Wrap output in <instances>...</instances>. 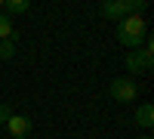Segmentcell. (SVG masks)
Listing matches in <instances>:
<instances>
[{
	"instance_id": "11",
	"label": "cell",
	"mask_w": 154,
	"mask_h": 139,
	"mask_svg": "<svg viewBox=\"0 0 154 139\" xmlns=\"http://www.w3.org/2000/svg\"><path fill=\"white\" fill-rule=\"evenodd\" d=\"M139 139H151V136H148V133H145V136H139Z\"/></svg>"
},
{
	"instance_id": "5",
	"label": "cell",
	"mask_w": 154,
	"mask_h": 139,
	"mask_svg": "<svg viewBox=\"0 0 154 139\" xmlns=\"http://www.w3.org/2000/svg\"><path fill=\"white\" fill-rule=\"evenodd\" d=\"M6 133H9V139H28L31 136V130H34V124H31V118L28 115H12L6 124Z\"/></svg>"
},
{
	"instance_id": "12",
	"label": "cell",
	"mask_w": 154,
	"mask_h": 139,
	"mask_svg": "<svg viewBox=\"0 0 154 139\" xmlns=\"http://www.w3.org/2000/svg\"><path fill=\"white\" fill-rule=\"evenodd\" d=\"M0 12H3V0H0Z\"/></svg>"
},
{
	"instance_id": "10",
	"label": "cell",
	"mask_w": 154,
	"mask_h": 139,
	"mask_svg": "<svg viewBox=\"0 0 154 139\" xmlns=\"http://www.w3.org/2000/svg\"><path fill=\"white\" fill-rule=\"evenodd\" d=\"M9 118H12V108H9L6 102H0V124H6Z\"/></svg>"
},
{
	"instance_id": "1",
	"label": "cell",
	"mask_w": 154,
	"mask_h": 139,
	"mask_svg": "<svg viewBox=\"0 0 154 139\" xmlns=\"http://www.w3.org/2000/svg\"><path fill=\"white\" fill-rule=\"evenodd\" d=\"M117 40L123 43V46H130V49H139L145 40H148V22L142 19V16H126V19H120L117 22Z\"/></svg>"
},
{
	"instance_id": "8",
	"label": "cell",
	"mask_w": 154,
	"mask_h": 139,
	"mask_svg": "<svg viewBox=\"0 0 154 139\" xmlns=\"http://www.w3.org/2000/svg\"><path fill=\"white\" fill-rule=\"evenodd\" d=\"M16 28H12V19L6 16V12H0V40H16Z\"/></svg>"
},
{
	"instance_id": "3",
	"label": "cell",
	"mask_w": 154,
	"mask_h": 139,
	"mask_svg": "<svg viewBox=\"0 0 154 139\" xmlns=\"http://www.w3.org/2000/svg\"><path fill=\"white\" fill-rule=\"evenodd\" d=\"M151 68H154V46H151V40H145L139 49H133L126 56V71L130 74H148Z\"/></svg>"
},
{
	"instance_id": "7",
	"label": "cell",
	"mask_w": 154,
	"mask_h": 139,
	"mask_svg": "<svg viewBox=\"0 0 154 139\" xmlns=\"http://www.w3.org/2000/svg\"><path fill=\"white\" fill-rule=\"evenodd\" d=\"M3 12L12 19V16H25L31 12V0H3Z\"/></svg>"
},
{
	"instance_id": "2",
	"label": "cell",
	"mask_w": 154,
	"mask_h": 139,
	"mask_svg": "<svg viewBox=\"0 0 154 139\" xmlns=\"http://www.w3.org/2000/svg\"><path fill=\"white\" fill-rule=\"evenodd\" d=\"M145 6H148L145 0H105V3L99 6V12L105 19H111V22H120L126 16H142Z\"/></svg>"
},
{
	"instance_id": "4",
	"label": "cell",
	"mask_w": 154,
	"mask_h": 139,
	"mask_svg": "<svg viewBox=\"0 0 154 139\" xmlns=\"http://www.w3.org/2000/svg\"><path fill=\"white\" fill-rule=\"evenodd\" d=\"M108 93H111V99H117L120 105H130V102H136V99H139V84H136L133 77H126V74H120V77L111 81Z\"/></svg>"
},
{
	"instance_id": "6",
	"label": "cell",
	"mask_w": 154,
	"mask_h": 139,
	"mask_svg": "<svg viewBox=\"0 0 154 139\" xmlns=\"http://www.w3.org/2000/svg\"><path fill=\"white\" fill-rule=\"evenodd\" d=\"M136 124H139L142 130H151V127H154V105H151V102H142V105L136 108Z\"/></svg>"
},
{
	"instance_id": "9",
	"label": "cell",
	"mask_w": 154,
	"mask_h": 139,
	"mask_svg": "<svg viewBox=\"0 0 154 139\" xmlns=\"http://www.w3.org/2000/svg\"><path fill=\"white\" fill-rule=\"evenodd\" d=\"M16 56V40H0V62H9Z\"/></svg>"
}]
</instances>
